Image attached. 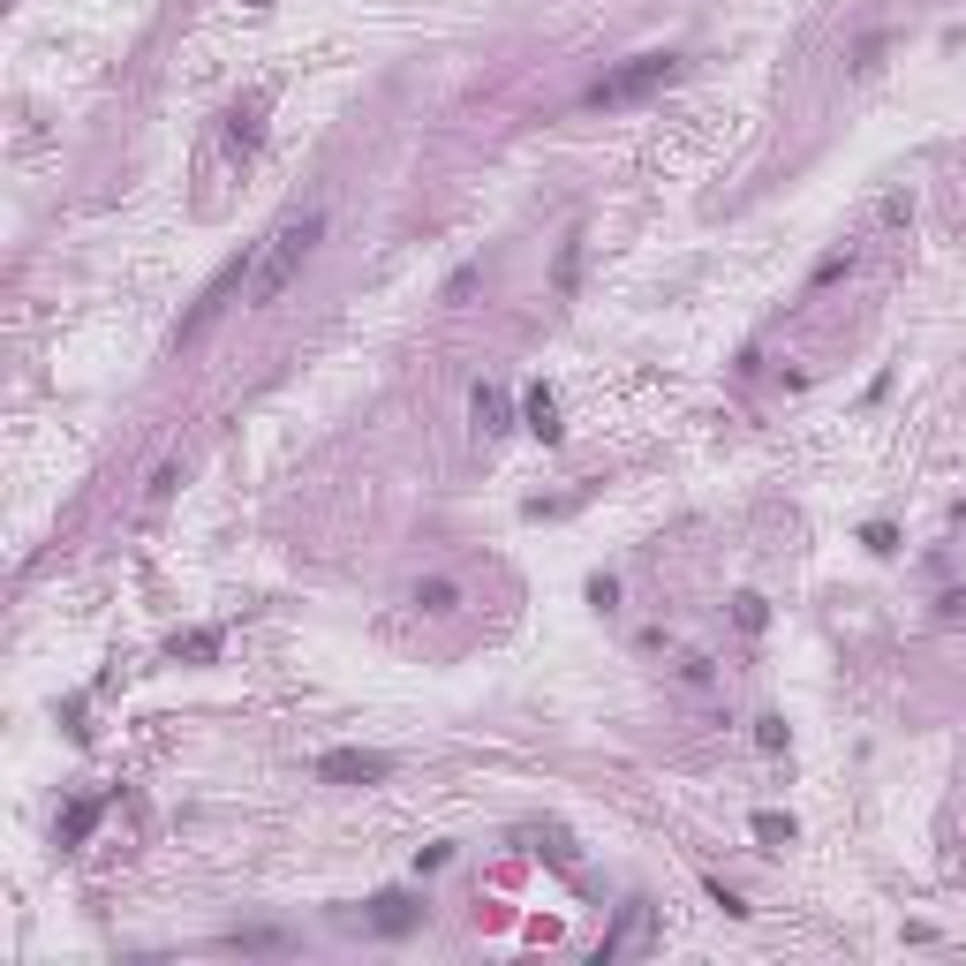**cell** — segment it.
Masks as SVG:
<instances>
[{"instance_id":"1","label":"cell","mask_w":966,"mask_h":966,"mask_svg":"<svg viewBox=\"0 0 966 966\" xmlns=\"http://www.w3.org/2000/svg\"><path fill=\"white\" fill-rule=\"evenodd\" d=\"M325 242V212L310 204V212H295V219H280L272 235H264V250H258V264H250V303H280L287 287H295V272L310 264V250Z\"/></svg>"},{"instance_id":"2","label":"cell","mask_w":966,"mask_h":966,"mask_svg":"<svg viewBox=\"0 0 966 966\" xmlns=\"http://www.w3.org/2000/svg\"><path fill=\"white\" fill-rule=\"evenodd\" d=\"M680 76V61L672 54H635V61H620L612 76H596L589 91H581V106L589 114H612V106H635V99H649L657 83H672Z\"/></svg>"},{"instance_id":"3","label":"cell","mask_w":966,"mask_h":966,"mask_svg":"<svg viewBox=\"0 0 966 966\" xmlns=\"http://www.w3.org/2000/svg\"><path fill=\"white\" fill-rule=\"evenodd\" d=\"M250 264H258V258H235L227 272H219V280H212V287H204V295H196V310L182 318V332H174V348H196V340H204V332L219 325V310H227V303H235V295L250 287Z\"/></svg>"},{"instance_id":"4","label":"cell","mask_w":966,"mask_h":966,"mask_svg":"<svg viewBox=\"0 0 966 966\" xmlns=\"http://www.w3.org/2000/svg\"><path fill=\"white\" fill-rule=\"evenodd\" d=\"M318 777H325V785H378V777H393V755H371V748H332V755H318Z\"/></svg>"},{"instance_id":"5","label":"cell","mask_w":966,"mask_h":966,"mask_svg":"<svg viewBox=\"0 0 966 966\" xmlns=\"http://www.w3.org/2000/svg\"><path fill=\"white\" fill-rule=\"evenodd\" d=\"M649 936V906L635 899V906H620V929H612V936H604V944H596V966H612V959H627V952H635V944H643Z\"/></svg>"},{"instance_id":"6","label":"cell","mask_w":966,"mask_h":966,"mask_svg":"<svg viewBox=\"0 0 966 966\" xmlns=\"http://www.w3.org/2000/svg\"><path fill=\"white\" fill-rule=\"evenodd\" d=\"M416 921H423V906L408 899V891H378V899H371V929H378V936H408Z\"/></svg>"},{"instance_id":"7","label":"cell","mask_w":966,"mask_h":966,"mask_svg":"<svg viewBox=\"0 0 966 966\" xmlns=\"http://www.w3.org/2000/svg\"><path fill=\"white\" fill-rule=\"evenodd\" d=\"M529 431H536L544 446H559V431H567V423H559V400H552V386L529 393Z\"/></svg>"},{"instance_id":"8","label":"cell","mask_w":966,"mask_h":966,"mask_svg":"<svg viewBox=\"0 0 966 966\" xmlns=\"http://www.w3.org/2000/svg\"><path fill=\"white\" fill-rule=\"evenodd\" d=\"M468 408H476V431H484V439H499V431H507V393H499V386H476Z\"/></svg>"},{"instance_id":"9","label":"cell","mask_w":966,"mask_h":966,"mask_svg":"<svg viewBox=\"0 0 966 966\" xmlns=\"http://www.w3.org/2000/svg\"><path fill=\"white\" fill-rule=\"evenodd\" d=\"M461 604V589H453L446 575H431V581H416V612H453Z\"/></svg>"},{"instance_id":"10","label":"cell","mask_w":966,"mask_h":966,"mask_svg":"<svg viewBox=\"0 0 966 966\" xmlns=\"http://www.w3.org/2000/svg\"><path fill=\"white\" fill-rule=\"evenodd\" d=\"M91 823H99V800H76V808L61 816V845H83V838H91Z\"/></svg>"},{"instance_id":"11","label":"cell","mask_w":966,"mask_h":966,"mask_svg":"<svg viewBox=\"0 0 966 966\" xmlns=\"http://www.w3.org/2000/svg\"><path fill=\"white\" fill-rule=\"evenodd\" d=\"M575 272H581V227L559 242V272H552V280H559V295H575Z\"/></svg>"},{"instance_id":"12","label":"cell","mask_w":966,"mask_h":966,"mask_svg":"<svg viewBox=\"0 0 966 966\" xmlns=\"http://www.w3.org/2000/svg\"><path fill=\"white\" fill-rule=\"evenodd\" d=\"M227 944H235V952H280L287 936H280V929H235Z\"/></svg>"},{"instance_id":"13","label":"cell","mask_w":966,"mask_h":966,"mask_svg":"<svg viewBox=\"0 0 966 966\" xmlns=\"http://www.w3.org/2000/svg\"><path fill=\"white\" fill-rule=\"evenodd\" d=\"M755 838H763V845H793V823H785V816H771V808H763V816H755Z\"/></svg>"},{"instance_id":"14","label":"cell","mask_w":966,"mask_h":966,"mask_svg":"<svg viewBox=\"0 0 966 966\" xmlns=\"http://www.w3.org/2000/svg\"><path fill=\"white\" fill-rule=\"evenodd\" d=\"M755 748H763V755L785 748V717H763V725H755Z\"/></svg>"},{"instance_id":"15","label":"cell","mask_w":966,"mask_h":966,"mask_svg":"<svg viewBox=\"0 0 966 966\" xmlns=\"http://www.w3.org/2000/svg\"><path fill=\"white\" fill-rule=\"evenodd\" d=\"M182 657H196V664H204V657H219V635H190V643H182Z\"/></svg>"}]
</instances>
